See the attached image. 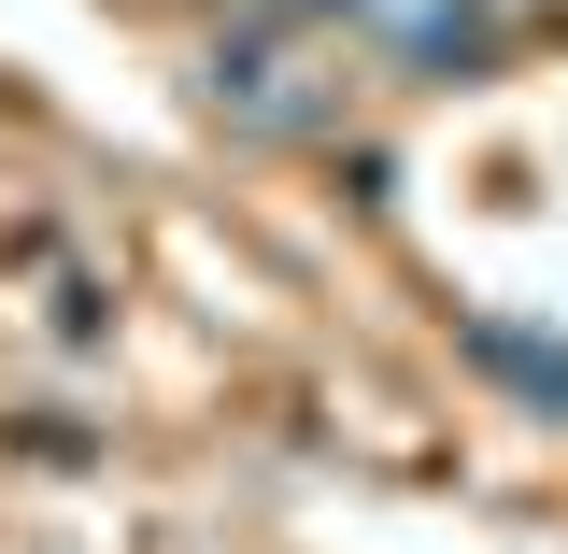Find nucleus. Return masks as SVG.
Wrapping results in <instances>:
<instances>
[{
    "mask_svg": "<svg viewBox=\"0 0 568 554\" xmlns=\"http://www.w3.org/2000/svg\"><path fill=\"white\" fill-rule=\"evenodd\" d=\"M455 342H469V370H497V384H511L526 413H555V426H568V342H540V328H511V313H469Z\"/></svg>",
    "mask_w": 568,
    "mask_h": 554,
    "instance_id": "1",
    "label": "nucleus"
}]
</instances>
